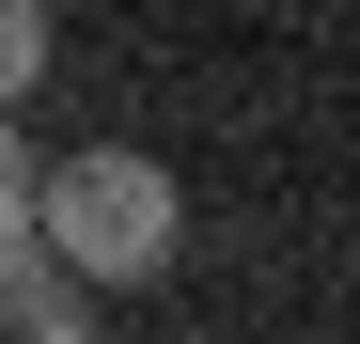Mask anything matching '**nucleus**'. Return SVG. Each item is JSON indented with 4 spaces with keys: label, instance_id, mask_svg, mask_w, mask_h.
Listing matches in <instances>:
<instances>
[{
    "label": "nucleus",
    "instance_id": "f257e3e1",
    "mask_svg": "<svg viewBox=\"0 0 360 344\" xmlns=\"http://www.w3.org/2000/svg\"><path fill=\"white\" fill-rule=\"evenodd\" d=\"M32 251H63L94 298H141L188 251V188L141 141H63V157H32Z\"/></svg>",
    "mask_w": 360,
    "mask_h": 344
},
{
    "label": "nucleus",
    "instance_id": "f03ea898",
    "mask_svg": "<svg viewBox=\"0 0 360 344\" xmlns=\"http://www.w3.org/2000/svg\"><path fill=\"white\" fill-rule=\"evenodd\" d=\"M94 313H110V298H94V282H79L63 251H32V235L0 251V329H16V344H79Z\"/></svg>",
    "mask_w": 360,
    "mask_h": 344
},
{
    "label": "nucleus",
    "instance_id": "7ed1b4c3",
    "mask_svg": "<svg viewBox=\"0 0 360 344\" xmlns=\"http://www.w3.org/2000/svg\"><path fill=\"white\" fill-rule=\"evenodd\" d=\"M47 79V0H0V110H32Z\"/></svg>",
    "mask_w": 360,
    "mask_h": 344
},
{
    "label": "nucleus",
    "instance_id": "20e7f679",
    "mask_svg": "<svg viewBox=\"0 0 360 344\" xmlns=\"http://www.w3.org/2000/svg\"><path fill=\"white\" fill-rule=\"evenodd\" d=\"M32 235V141H16V110H0V251Z\"/></svg>",
    "mask_w": 360,
    "mask_h": 344
}]
</instances>
